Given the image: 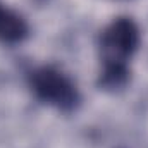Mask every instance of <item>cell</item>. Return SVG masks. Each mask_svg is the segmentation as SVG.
Returning a JSON list of instances; mask_svg holds the SVG:
<instances>
[{
  "label": "cell",
  "mask_w": 148,
  "mask_h": 148,
  "mask_svg": "<svg viewBox=\"0 0 148 148\" xmlns=\"http://www.w3.org/2000/svg\"><path fill=\"white\" fill-rule=\"evenodd\" d=\"M140 28L131 17H115L100 35V59L103 69L98 86L107 91L121 90L129 81L127 62L140 45Z\"/></svg>",
  "instance_id": "1"
},
{
  "label": "cell",
  "mask_w": 148,
  "mask_h": 148,
  "mask_svg": "<svg viewBox=\"0 0 148 148\" xmlns=\"http://www.w3.org/2000/svg\"><path fill=\"white\" fill-rule=\"evenodd\" d=\"M29 88L43 103L57 110L73 112L77 109L81 98L73 79L53 66H41L33 69L29 76Z\"/></svg>",
  "instance_id": "2"
},
{
  "label": "cell",
  "mask_w": 148,
  "mask_h": 148,
  "mask_svg": "<svg viewBox=\"0 0 148 148\" xmlns=\"http://www.w3.org/2000/svg\"><path fill=\"white\" fill-rule=\"evenodd\" d=\"M29 29L23 16H19L16 10L9 9L0 2V41L2 43H19L28 36Z\"/></svg>",
  "instance_id": "3"
}]
</instances>
